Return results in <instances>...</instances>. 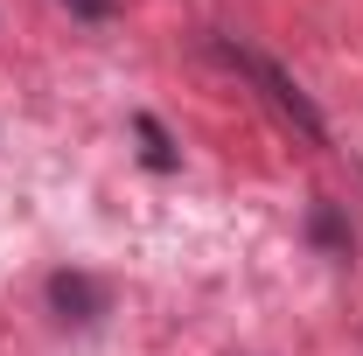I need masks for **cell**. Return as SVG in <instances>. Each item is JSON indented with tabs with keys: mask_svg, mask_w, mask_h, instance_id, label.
Segmentation results:
<instances>
[{
	"mask_svg": "<svg viewBox=\"0 0 363 356\" xmlns=\"http://www.w3.org/2000/svg\"><path fill=\"white\" fill-rule=\"evenodd\" d=\"M210 49L224 56L230 70H245L252 84L266 91V105H272V112H279V119H294V126H301V140H315V147H328V126H321L315 98H308V91L294 84V77H286V70L272 63L266 49H252V43H230V35H217V43H210Z\"/></svg>",
	"mask_w": 363,
	"mask_h": 356,
	"instance_id": "obj_1",
	"label": "cell"
},
{
	"mask_svg": "<svg viewBox=\"0 0 363 356\" xmlns=\"http://www.w3.org/2000/svg\"><path fill=\"white\" fill-rule=\"evenodd\" d=\"M49 308L63 321H98V314H112V287L91 279V272H56L49 279Z\"/></svg>",
	"mask_w": 363,
	"mask_h": 356,
	"instance_id": "obj_2",
	"label": "cell"
},
{
	"mask_svg": "<svg viewBox=\"0 0 363 356\" xmlns=\"http://www.w3.org/2000/svg\"><path fill=\"white\" fill-rule=\"evenodd\" d=\"M308 238H315L321 252H335V259H350V223L335 217V203H315V210H308Z\"/></svg>",
	"mask_w": 363,
	"mask_h": 356,
	"instance_id": "obj_3",
	"label": "cell"
},
{
	"mask_svg": "<svg viewBox=\"0 0 363 356\" xmlns=\"http://www.w3.org/2000/svg\"><path fill=\"white\" fill-rule=\"evenodd\" d=\"M140 140H147V168H161V175H168V168H175V147H168V133H161L154 119H140Z\"/></svg>",
	"mask_w": 363,
	"mask_h": 356,
	"instance_id": "obj_4",
	"label": "cell"
},
{
	"mask_svg": "<svg viewBox=\"0 0 363 356\" xmlns=\"http://www.w3.org/2000/svg\"><path fill=\"white\" fill-rule=\"evenodd\" d=\"M63 7H70L77 21H105V14H112V0H63Z\"/></svg>",
	"mask_w": 363,
	"mask_h": 356,
	"instance_id": "obj_5",
	"label": "cell"
}]
</instances>
